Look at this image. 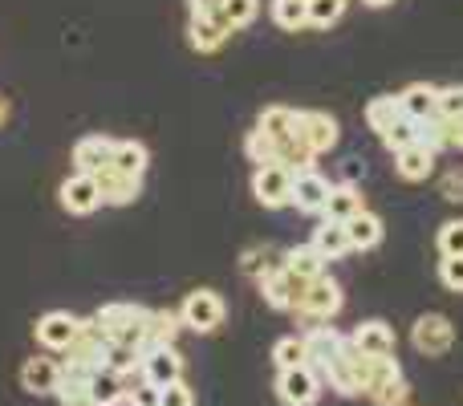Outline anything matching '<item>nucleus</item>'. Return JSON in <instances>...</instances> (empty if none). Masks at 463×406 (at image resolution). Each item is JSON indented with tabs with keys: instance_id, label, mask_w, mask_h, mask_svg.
<instances>
[{
	"instance_id": "obj_1",
	"label": "nucleus",
	"mask_w": 463,
	"mask_h": 406,
	"mask_svg": "<svg viewBox=\"0 0 463 406\" xmlns=\"http://www.w3.org/2000/svg\"><path fill=\"white\" fill-rule=\"evenodd\" d=\"M146 317H151V309H143L135 301H110L94 313V321L114 345H127V350L138 354L146 350Z\"/></svg>"
},
{
	"instance_id": "obj_2",
	"label": "nucleus",
	"mask_w": 463,
	"mask_h": 406,
	"mask_svg": "<svg viewBox=\"0 0 463 406\" xmlns=\"http://www.w3.org/2000/svg\"><path fill=\"white\" fill-rule=\"evenodd\" d=\"M370 370H374V358L345 342V350L321 370V382H326L329 391H337L342 399H358V394L370 391Z\"/></svg>"
},
{
	"instance_id": "obj_3",
	"label": "nucleus",
	"mask_w": 463,
	"mask_h": 406,
	"mask_svg": "<svg viewBox=\"0 0 463 406\" xmlns=\"http://www.w3.org/2000/svg\"><path fill=\"white\" fill-rule=\"evenodd\" d=\"M342 305H345L342 285H337L329 272H321V277L309 280V285H305V293L297 297L293 313H297V317H305V321H334L337 313H342Z\"/></svg>"
},
{
	"instance_id": "obj_4",
	"label": "nucleus",
	"mask_w": 463,
	"mask_h": 406,
	"mask_svg": "<svg viewBox=\"0 0 463 406\" xmlns=\"http://www.w3.org/2000/svg\"><path fill=\"white\" fill-rule=\"evenodd\" d=\"M224 317H228V309L216 288H195V293H187L184 305H179V321H184V329H192V334H216V329L224 326Z\"/></svg>"
},
{
	"instance_id": "obj_5",
	"label": "nucleus",
	"mask_w": 463,
	"mask_h": 406,
	"mask_svg": "<svg viewBox=\"0 0 463 406\" xmlns=\"http://www.w3.org/2000/svg\"><path fill=\"white\" fill-rule=\"evenodd\" d=\"M252 195L260 207L280 212V207H293V171L285 163H264L252 171Z\"/></svg>"
},
{
	"instance_id": "obj_6",
	"label": "nucleus",
	"mask_w": 463,
	"mask_h": 406,
	"mask_svg": "<svg viewBox=\"0 0 463 406\" xmlns=\"http://www.w3.org/2000/svg\"><path fill=\"white\" fill-rule=\"evenodd\" d=\"M411 345H415L423 358H443V354L456 345V326L443 313H423L411 326Z\"/></svg>"
},
{
	"instance_id": "obj_7",
	"label": "nucleus",
	"mask_w": 463,
	"mask_h": 406,
	"mask_svg": "<svg viewBox=\"0 0 463 406\" xmlns=\"http://www.w3.org/2000/svg\"><path fill=\"white\" fill-rule=\"evenodd\" d=\"M138 378L151 386H171L184 378V354L175 345H146L143 358H138Z\"/></svg>"
},
{
	"instance_id": "obj_8",
	"label": "nucleus",
	"mask_w": 463,
	"mask_h": 406,
	"mask_svg": "<svg viewBox=\"0 0 463 406\" xmlns=\"http://www.w3.org/2000/svg\"><path fill=\"white\" fill-rule=\"evenodd\" d=\"M277 399L285 406H313L321 399V374L305 362V366L280 370L277 374Z\"/></svg>"
},
{
	"instance_id": "obj_9",
	"label": "nucleus",
	"mask_w": 463,
	"mask_h": 406,
	"mask_svg": "<svg viewBox=\"0 0 463 406\" xmlns=\"http://www.w3.org/2000/svg\"><path fill=\"white\" fill-rule=\"evenodd\" d=\"M78 329H81V317H73V313H65V309H49L45 317H37L33 334H37L41 350L65 354L73 345V337H78Z\"/></svg>"
},
{
	"instance_id": "obj_10",
	"label": "nucleus",
	"mask_w": 463,
	"mask_h": 406,
	"mask_svg": "<svg viewBox=\"0 0 463 406\" xmlns=\"http://www.w3.org/2000/svg\"><path fill=\"white\" fill-rule=\"evenodd\" d=\"M297 130H301V138L309 143V151L317 155V159L342 143V127H337V118L326 110H301L297 114Z\"/></svg>"
},
{
	"instance_id": "obj_11",
	"label": "nucleus",
	"mask_w": 463,
	"mask_h": 406,
	"mask_svg": "<svg viewBox=\"0 0 463 406\" xmlns=\"http://www.w3.org/2000/svg\"><path fill=\"white\" fill-rule=\"evenodd\" d=\"M301 337H305V354H309V366L317 370V374L337 358V354L345 350V342H350V334H337L329 321H313V326L305 329Z\"/></svg>"
},
{
	"instance_id": "obj_12",
	"label": "nucleus",
	"mask_w": 463,
	"mask_h": 406,
	"mask_svg": "<svg viewBox=\"0 0 463 406\" xmlns=\"http://www.w3.org/2000/svg\"><path fill=\"white\" fill-rule=\"evenodd\" d=\"M329 187L334 184H329L317 167L293 171V207L305 215H321L326 212V200H329Z\"/></svg>"
},
{
	"instance_id": "obj_13",
	"label": "nucleus",
	"mask_w": 463,
	"mask_h": 406,
	"mask_svg": "<svg viewBox=\"0 0 463 406\" xmlns=\"http://www.w3.org/2000/svg\"><path fill=\"white\" fill-rule=\"evenodd\" d=\"M305 285H309V280H297L293 272H285V264H280L277 272H269L264 280H256L264 305H269V309H277V313H293V305H297V297L305 293Z\"/></svg>"
},
{
	"instance_id": "obj_14",
	"label": "nucleus",
	"mask_w": 463,
	"mask_h": 406,
	"mask_svg": "<svg viewBox=\"0 0 463 406\" xmlns=\"http://www.w3.org/2000/svg\"><path fill=\"white\" fill-rule=\"evenodd\" d=\"M57 200H61V207L70 215H90V212H98V207H102V192H98V179L94 175L73 171V175L57 187Z\"/></svg>"
},
{
	"instance_id": "obj_15",
	"label": "nucleus",
	"mask_w": 463,
	"mask_h": 406,
	"mask_svg": "<svg viewBox=\"0 0 463 406\" xmlns=\"http://www.w3.org/2000/svg\"><path fill=\"white\" fill-rule=\"evenodd\" d=\"M435 159H439V155H435L431 146L411 143V146H402V151H394V175H399L402 184H427V179L435 175Z\"/></svg>"
},
{
	"instance_id": "obj_16",
	"label": "nucleus",
	"mask_w": 463,
	"mask_h": 406,
	"mask_svg": "<svg viewBox=\"0 0 463 406\" xmlns=\"http://www.w3.org/2000/svg\"><path fill=\"white\" fill-rule=\"evenodd\" d=\"M114 143H118V138H110V135H86V138H78V143H73V167H78L81 175H98L102 167H110Z\"/></svg>"
},
{
	"instance_id": "obj_17",
	"label": "nucleus",
	"mask_w": 463,
	"mask_h": 406,
	"mask_svg": "<svg viewBox=\"0 0 463 406\" xmlns=\"http://www.w3.org/2000/svg\"><path fill=\"white\" fill-rule=\"evenodd\" d=\"M350 345L354 350H362V354H370V358H394V329L386 326V321H362L358 329L350 334Z\"/></svg>"
},
{
	"instance_id": "obj_18",
	"label": "nucleus",
	"mask_w": 463,
	"mask_h": 406,
	"mask_svg": "<svg viewBox=\"0 0 463 406\" xmlns=\"http://www.w3.org/2000/svg\"><path fill=\"white\" fill-rule=\"evenodd\" d=\"M57 386H61V362H53V358H29L21 366V391L45 399V394H57Z\"/></svg>"
},
{
	"instance_id": "obj_19",
	"label": "nucleus",
	"mask_w": 463,
	"mask_h": 406,
	"mask_svg": "<svg viewBox=\"0 0 463 406\" xmlns=\"http://www.w3.org/2000/svg\"><path fill=\"white\" fill-rule=\"evenodd\" d=\"M228 37H232V29L224 24V16H220V13L192 16V21H187V45H192L195 53H216Z\"/></svg>"
},
{
	"instance_id": "obj_20",
	"label": "nucleus",
	"mask_w": 463,
	"mask_h": 406,
	"mask_svg": "<svg viewBox=\"0 0 463 406\" xmlns=\"http://www.w3.org/2000/svg\"><path fill=\"white\" fill-rule=\"evenodd\" d=\"M94 179H98V192H102V203H110V207H127L143 195V179L122 175L114 167H102Z\"/></svg>"
},
{
	"instance_id": "obj_21",
	"label": "nucleus",
	"mask_w": 463,
	"mask_h": 406,
	"mask_svg": "<svg viewBox=\"0 0 463 406\" xmlns=\"http://www.w3.org/2000/svg\"><path fill=\"white\" fill-rule=\"evenodd\" d=\"M399 106L411 122H427L435 118V106H439V86L431 81H411L407 90H399Z\"/></svg>"
},
{
	"instance_id": "obj_22",
	"label": "nucleus",
	"mask_w": 463,
	"mask_h": 406,
	"mask_svg": "<svg viewBox=\"0 0 463 406\" xmlns=\"http://www.w3.org/2000/svg\"><path fill=\"white\" fill-rule=\"evenodd\" d=\"M358 212H366V200H362V187L358 184H334L329 187V200H326V220L334 223H350Z\"/></svg>"
},
{
	"instance_id": "obj_23",
	"label": "nucleus",
	"mask_w": 463,
	"mask_h": 406,
	"mask_svg": "<svg viewBox=\"0 0 463 406\" xmlns=\"http://www.w3.org/2000/svg\"><path fill=\"white\" fill-rule=\"evenodd\" d=\"M345 236H350V252H370V248L383 244L386 223L366 207V212H358L350 223H345Z\"/></svg>"
},
{
	"instance_id": "obj_24",
	"label": "nucleus",
	"mask_w": 463,
	"mask_h": 406,
	"mask_svg": "<svg viewBox=\"0 0 463 406\" xmlns=\"http://www.w3.org/2000/svg\"><path fill=\"white\" fill-rule=\"evenodd\" d=\"M309 244L317 248L326 260H342V256H350V236H345V223H334V220H326V215L317 220Z\"/></svg>"
},
{
	"instance_id": "obj_25",
	"label": "nucleus",
	"mask_w": 463,
	"mask_h": 406,
	"mask_svg": "<svg viewBox=\"0 0 463 406\" xmlns=\"http://www.w3.org/2000/svg\"><path fill=\"white\" fill-rule=\"evenodd\" d=\"M146 163H151V151H146V143H138V138H118V143H114V159H110L114 171L143 179L146 175Z\"/></svg>"
},
{
	"instance_id": "obj_26",
	"label": "nucleus",
	"mask_w": 463,
	"mask_h": 406,
	"mask_svg": "<svg viewBox=\"0 0 463 406\" xmlns=\"http://www.w3.org/2000/svg\"><path fill=\"white\" fill-rule=\"evenodd\" d=\"M90 399L98 406H122L127 402V378L110 366H98V374L90 378Z\"/></svg>"
},
{
	"instance_id": "obj_27",
	"label": "nucleus",
	"mask_w": 463,
	"mask_h": 406,
	"mask_svg": "<svg viewBox=\"0 0 463 406\" xmlns=\"http://www.w3.org/2000/svg\"><path fill=\"white\" fill-rule=\"evenodd\" d=\"M326 256L317 252L313 244H297V248H285V272H293L297 280H317L326 272Z\"/></svg>"
},
{
	"instance_id": "obj_28",
	"label": "nucleus",
	"mask_w": 463,
	"mask_h": 406,
	"mask_svg": "<svg viewBox=\"0 0 463 406\" xmlns=\"http://www.w3.org/2000/svg\"><path fill=\"white\" fill-rule=\"evenodd\" d=\"M280 264H285V252H277V248H269V244H252L240 256V272L252 280H264L269 272H277Z\"/></svg>"
},
{
	"instance_id": "obj_29",
	"label": "nucleus",
	"mask_w": 463,
	"mask_h": 406,
	"mask_svg": "<svg viewBox=\"0 0 463 406\" xmlns=\"http://www.w3.org/2000/svg\"><path fill=\"white\" fill-rule=\"evenodd\" d=\"M399 118H402L399 94H378V98H370V102H366V127L374 130L378 138H383Z\"/></svg>"
},
{
	"instance_id": "obj_30",
	"label": "nucleus",
	"mask_w": 463,
	"mask_h": 406,
	"mask_svg": "<svg viewBox=\"0 0 463 406\" xmlns=\"http://www.w3.org/2000/svg\"><path fill=\"white\" fill-rule=\"evenodd\" d=\"M269 16L277 29L301 33L309 29V0H269Z\"/></svg>"
},
{
	"instance_id": "obj_31",
	"label": "nucleus",
	"mask_w": 463,
	"mask_h": 406,
	"mask_svg": "<svg viewBox=\"0 0 463 406\" xmlns=\"http://www.w3.org/2000/svg\"><path fill=\"white\" fill-rule=\"evenodd\" d=\"M256 130H264L269 138L285 143L288 135H297V110H288V106H264L260 118H256Z\"/></svg>"
},
{
	"instance_id": "obj_32",
	"label": "nucleus",
	"mask_w": 463,
	"mask_h": 406,
	"mask_svg": "<svg viewBox=\"0 0 463 406\" xmlns=\"http://www.w3.org/2000/svg\"><path fill=\"white\" fill-rule=\"evenodd\" d=\"M179 329H184V321H179V309H151V317H146V345H175Z\"/></svg>"
},
{
	"instance_id": "obj_33",
	"label": "nucleus",
	"mask_w": 463,
	"mask_h": 406,
	"mask_svg": "<svg viewBox=\"0 0 463 406\" xmlns=\"http://www.w3.org/2000/svg\"><path fill=\"white\" fill-rule=\"evenodd\" d=\"M272 362H277V370L305 366V362H309V354H305V337H301V334L280 337V342L272 345Z\"/></svg>"
},
{
	"instance_id": "obj_34",
	"label": "nucleus",
	"mask_w": 463,
	"mask_h": 406,
	"mask_svg": "<svg viewBox=\"0 0 463 406\" xmlns=\"http://www.w3.org/2000/svg\"><path fill=\"white\" fill-rule=\"evenodd\" d=\"M220 16H224V24L232 33H240L260 16V0H224V5H220Z\"/></svg>"
},
{
	"instance_id": "obj_35",
	"label": "nucleus",
	"mask_w": 463,
	"mask_h": 406,
	"mask_svg": "<svg viewBox=\"0 0 463 406\" xmlns=\"http://www.w3.org/2000/svg\"><path fill=\"white\" fill-rule=\"evenodd\" d=\"M350 0H309V29H334L345 16Z\"/></svg>"
},
{
	"instance_id": "obj_36",
	"label": "nucleus",
	"mask_w": 463,
	"mask_h": 406,
	"mask_svg": "<svg viewBox=\"0 0 463 406\" xmlns=\"http://www.w3.org/2000/svg\"><path fill=\"white\" fill-rule=\"evenodd\" d=\"M419 143L431 146L435 155L451 151V122L439 118V114H435V118H427V122H419Z\"/></svg>"
},
{
	"instance_id": "obj_37",
	"label": "nucleus",
	"mask_w": 463,
	"mask_h": 406,
	"mask_svg": "<svg viewBox=\"0 0 463 406\" xmlns=\"http://www.w3.org/2000/svg\"><path fill=\"white\" fill-rule=\"evenodd\" d=\"M244 155H248V163H256V167H264V163H277V138H269L264 130H248Z\"/></svg>"
},
{
	"instance_id": "obj_38",
	"label": "nucleus",
	"mask_w": 463,
	"mask_h": 406,
	"mask_svg": "<svg viewBox=\"0 0 463 406\" xmlns=\"http://www.w3.org/2000/svg\"><path fill=\"white\" fill-rule=\"evenodd\" d=\"M411 143H419V122H411L407 114H402V118L383 135V146L394 155V151H402V146H411Z\"/></svg>"
},
{
	"instance_id": "obj_39",
	"label": "nucleus",
	"mask_w": 463,
	"mask_h": 406,
	"mask_svg": "<svg viewBox=\"0 0 463 406\" xmlns=\"http://www.w3.org/2000/svg\"><path fill=\"white\" fill-rule=\"evenodd\" d=\"M435 248H439V256H463V220H443Z\"/></svg>"
},
{
	"instance_id": "obj_40",
	"label": "nucleus",
	"mask_w": 463,
	"mask_h": 406,
	"mask_svg": "<svg viewBox=\"0 0 463 406\" xmlns=\"http://www.w3.org/2000/svg\"><path fill=\"white\" fill-rule=\"evenodd\" d=\"M435 114L448 122H459L463 118V86H439V106Z\"/></svg>"
},
{
	"instance_id": "obj_41",
	"label": "nucleus",
	"mask_w": 463,
	"mask_h": 406,
	"mask_svg": "<svg viewBox=\"0 0 463 406\" xmlns=\"http://www.w3.org/2000/svg\"><path fill=\"white\" fill-rule=\"evenodd\" d=\"M439 285L448 293H463V256H443L439 260Z\"/></svg>"
},
{
	"instance_id": "obj_42",
	"label": "nucleus",
	"mask_w": 463,
	"mask_h": 406,
	"mask_svg": "<svg viewBox=\"0 0 463 406\" xmlns=\"http://www.w3.org/2000/svg\"><path fill=\"white\" fill-rule=\"evenodd\" d=\"M159 402H163V391L151 382H143V378L127 391V406H159Z\"/></svg>"
},
{
	"instance_id": "obj_43",
	"label": "nucleus",
	"mask_w": 463,
	"mask_h": 406,
	"mask_svg": "<svg viewBox=\"0 0 463 406\" xmlns=\"http://www.w3.org/2000/svg\"><path fill=\"white\" fill-rule=\"evenodd\" d=\"M439 195H443L448 203H463V167L443 171V179H439Z\"/></svg>"
},
{
	"instance_id": "obj_44",
	"label": "nucleus",
	"mask_w": 463,
	"mask_h": 406,
	"mask_svg": "<svg viewBox=\"0 0 463 406\" xmlns=\"http://www.w3.org/2000/svg\"><path fill=\"white\" fill-rule=\"evenodd\" d=\"M159 406H195V394H192V386L179 378V382H171V386H163V402Z\"/></svg>"
},
{
	"instance_id": "obj_45",
	"label": "nucleus",
	"mask_w": 463,
	"mask_h": 406,
	"mask_svg": "<svg viewBox=\"0 0 463 406\" xmlns=\"http://www.w3.org/2000/svg\"><path fill=\"white\" fill-rule=\"evenodd\" d=\"M220 5H224V0H187V13L192 16H212V13H220Z\"/></svg>"
},
{
	"instance_id": "obj_46",
	"label": "nucleus",
	"mask_w": 463,
	"mask_h": 406,
	"mask_svg": "<svg viewBox=\"0 0 463 406\" xmlns=\"http://www.w3.org/2000/svg\"><path fill=\"white\" fill-rule=\"evenodd\" d=\"M61 406H98V402L90 399V391H78V394H65Z\"/></svg>"
},
{
	"instance_id": "obj_47",
	"label": "nucleus",
	"mask_w": 463,
	"mask_h": 406,
	"mask_svg": "<svg viewBox=\"0 0 463 406\" xmlns=\"http://www.w3.org/2000/svg\"><path fill=\"white\" fill-rule=\"evenodd\" d=\"M451 151H463V118L451 122Z\"/></svg>"
},
{
	"instance_id": "obj_48",
	"label": "nucleus",
	"mask_w": 463,
	"mask_h": 406,
	"mask_svg": "<svg viewBox=\"0 0 463 406\" xmlns=\"http://www.w3.org/2000/svg\"><path fill=\"white\" fill-rule=\"evenodd\" d=\"M8 118H13V102H8V98L0 94V130L8 127Z\"/></svg>"
},
{
	"instance_id": "obj_49",
	"label": "nucleus",
	"mask_w": 463,
	"mask_h": 406,
	"mask_svg": "<svg viewBox=\"0 0 463 406\" xmlns=\"http://www.w3.org/2000/svg\"><path fill=\"white\" fill-rule=\"evenodd\" d=\"M362 5H366V8H391L394 0H362Z\"/></svg>"
}]
</instances>
